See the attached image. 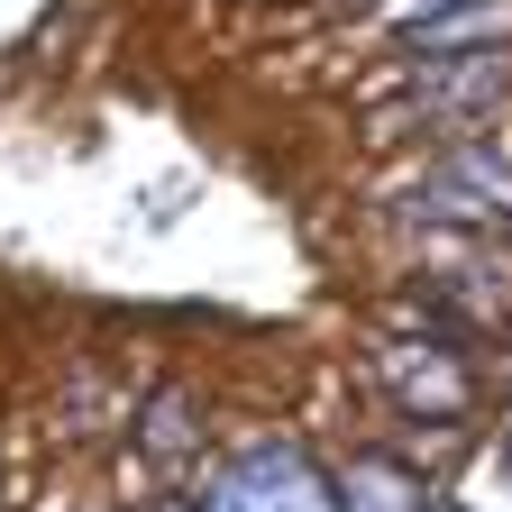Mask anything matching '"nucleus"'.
<instances>
[{
  "mask_svg": "<svg viewBox=\"0 0 512 512\" xmlns=\"http://www.w3.org/2000/svg\"><path fill=\"white\" fill-rule=\"evenodd\" d=\"M503 83H512V55H494V46H476V55H448L439 74H412L403 119H421V128H458V119L494 110V101H503Z\"/></svg>",
  "mask_w": 512,
  "mask_h": 512,
  "instance_id": "3",
  "label": "nucleus"
},
{
  "mask_svg": "<svg viewBox=\"0 0 512 512\" xmlns=\"http://www.w3.org/2000/svg\"><path fill=\"white\" fill-rule=\"evenodd\" d=\"M503 476H512V448H503Z\"/></svg>",
  "mask_w": 512,
  "mask_h": 512,
  "instance_id": "9",
  "label": "nucleus"
},
{
  "mask_svg": "<svg viewBox=\"0 0 512 512\" xmlns=\"http://www.w3.org/2000/svg\"><path fill=\"white\" fill-rule=\"evenodd\" d=\"M439 512H467V503H439Z\"/></svg>",
  "mask_w": 512,
  "mask_h": 512,
  "instance_id": "10",
  "label": "nucleus"
},
{
  "mask_svg": "<svg viewBox=\"0 0 512 512\" xmlns=\"http://www.w3.org/2000/svg\"><path fill=\"white\" fill-rule=\"evenodd\" d=\"M202 512H339L330 485H320V467L302 458L293 439H247L238 458L211 476Z\"/></svg>",
  "mask_w": 512,
  "mask_h": 512,
  "instance_id": "1",
  "label": "nucleus"
},
{
  "mask_svg": "<svg viewBox=\"0 0 512 512\" xmlns=\"http://www.w3.org/2000/svg\"><path fill=\"white\" fill-rule=\"evenodd\" d=\"M192 430H202V412H192V394H156L138 412V448H156V458H174V448H192Z\"/></svg>",
  "mask_w": 512,
  "mask_h": 512,
  "instance_id": "6",
  "label": "nucleus"
},
{
  "mask_svg": "<svg viewBox=\"0 0 512 512\" xmlns=\"http://www.w3.org/2000/svg\"><path fill=\"white\" fill-rule=\"evenodd\" d=\"M412 46H439V55H476V46H494V37H512V0H458V10H439V19H421V28H403Z\"/></svg>",
  "mask_w": 512,
  "mask_h": 512,
  "instance_id": "4",
  "label": "nucleus"
},
{
  "mask_svg": "<svg viewBox=\"0 0 512 512\" xmlns=\"http://www.w3.org/2000/svg\"><path fill=\"white\" fill-rule=\"evenodd\" d=\"M439 10H458V0H394V28H421V19H439Z\"/></svg>",
  "mask_w": 512,
  "mask_h": 512,
  "instance_id": "8",
  "label": "nucleus"
},
{
  "mask_svg": "<svg viewBox=\"0 0 512 512\" xmlns=\"http://www.w3.org/2000/svg\"><path fill=\"white\" fill-rule=\"evenodd\" d=\"M339 512H430V503L394 458H348L339 467Z\"/></svg>",
  "mask_w": 512,
  "mask_h": 512,
  "instance_id": "5",
  "label": "nucleus"
},
{
  "mask_svg": "<svg viewBox=\"0 0 512 512\" xmlns=\"http://www.w3.org/2000/svg\"><path fill=\"white\" fill-rule=\"evenodd\" d=\"M375 394L384 403H403L412 421H458L476 403V384L458 366V348H439V339H403V348H384L375 357Z\"/></svg>",
  "mask_w": 512,
  "mask_h": 512,
  "instance_id": "2",
  "label": "nucleus"
},
{
  "mask_svg": "<svg viewBox=\"0 0 512 512\" xmlns=\"http://www.w3.org/2000/svg\"><path fill=\"white\" fill-rule=\"evenodd\" d=\"M448 174H458V183H476L485 202H494V220H512V165H503L494 147H458V156H448Z\"/></svg>",
  "mask_w": 512,
  "mask_h": 512,
  "instance_id": "7",
  "label": "nucleus"
}]
</instances>
